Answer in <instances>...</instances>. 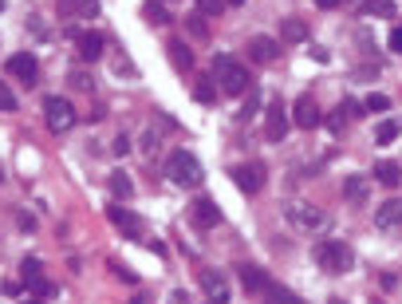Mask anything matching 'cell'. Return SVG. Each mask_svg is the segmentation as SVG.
I'll return each instance as SVG.
<instances>
[{
	"label": "cell",
	"mask_w": 402,
	"mask_h": 304,
	"mask_svg": "<svg viewBox=\"0 0 402 304\" xmlns=\"http://www.w3.org/2000/svg\"><path fill=\"white\" fill-rule=\"evenodd\" d=\"M103 48H107V44H103L99 32H79V56H83L87 63L103 60Z\"/></svg>",
	"instance_id": "obj_14"
},
{
	"label": "cell",
	"mask_w": 402,
	"mask_h": 304,
	"mask_svg": "<svg viewBox=\"0 0 402 304\" xmlns=\"http://www.w3.org/2000/svg\"><path fill=\"white\" fill-rule=\"evenodd\" d=\"M32 293H36V296H51V293H56V284H48L40 277V281H32Z\"/></svg>",
	"instance_id": "obj_35"
},
{
	"label": "cell",
	"mask_w": 402,
	"mask_h": 304,
	"mask_svg": "<svg viewBox=\"0 0 402 304\" xmlns=\"http://www.w3.org/2000/svg\"><path fill=\"white\" fill-rule=\"evenodd\" d=\"M107 190H111V198H119V202H127V198H131V194H134V186H131V178H127V174H122V170H115L111 178H107Z\"/></svg>",
	"instance_id": "obj_21"
},
{
	"label": "cell",
	"mask_w": 402,
	"mask_h": 304,
	"mask_svg": "<svg viewBox=\"0 0 402 304\" xmlns=\"http://www.w3.org/2000/svg\"><path fill=\"white\" fill-rule=\"evenodd\" d=\"M387 107H391V99H387V95H367V103H363V111H387Z\"/></svg>",
	"instance_id": "obj_31"
},
{
	"label": "cell",
	"mask_w": 402,
	"mask_h": 304,
	"mask_svg": "<svg viewBox=\"0 0 402 304\" xmlns=\"http://www.w3.org/2000/svg\"><path fill=\"white\" fill-rule=\"evenodd\" d=\"M280 36H284L288 44H308V40H312L308 24H304V20H296V16H288V20L280 24Z\"/></svg>",
	"instance_id": "obj_16"
},
{
	"label": "cell",
	"mask_w": 402,
	"mask_h": 304,
	"mask_svg": "<svg viewBox=\"0 0 402 304\" xmlns=\"http://www.w3.org/2000/svg\"><path fill=\"white\" fill-rule=\"evenodd\" d=\"M343 198L351 205H363L367 202V178H363V174H351V178L343 182Z\"/></svg>",
	"instance_id": "obj_17"
},
{
	"label": "cell",
	"mask_w": 402,
	"mask_h": 304,
	"mask_svg": "<svg viewBox=\"0 0 402 304\" xmlns=\"http://www.w3.org/2000/svg\"><path fill=\"white\" fill-rule=\"evenodd\" d=\"M8 71L24 83V87H32V83H36V75H40V63H36V56H32V51H16V56L8 60Z\"/></svg>",
	"instance_id": "obj_9"
},
{
	"label": "cell",
	"mask_w": 402,
	"mask_h": 304,
	"mask_svg": "<svg viewBox=\"0 0 402 304\" xmlns=\"http://www.w3.org/2000/svg\"><path fill=\"white\" fill-rule=\"evenodd\" d=\"M20 273H24V281H40V277H44V265L40 261H36V257H24V265H20Z\"/></svg>",
	"instance_id": "obj_29"
},
{
	"label": "cell",
	"mask_w": 402,
	"mask_h": 304,
	"mask_svg": "<svg viewBox=\"0 0 402 304\" xmlns=\"http://www.w3.org/2000/svg\"><path fill=\"white\" fill-rule=\"evenodd\" d=\"M67 87H71V91H95V75H91V71H75V68H71L67 71Z\"/></svg>",
	"instance_id": "obj_24"
},
{
	"label": "cell",
	"mask_w": 402,
	"mask_h": 304,
	"mask_svg": "<svg viewBox=\"0 0 402 304\" xmlns=\"http://www.w3.org/2000/svg\"><path fill=\"white\" fill-rule=\"evenodd\" d=\"M233 182L241 186V194H257L264 186V178H268V170H264V163H241L233 166Z\"/></svg>",
	"instance_id": "obj_6"
},
{
	"label": "cell",
	"mask_w": 402,
	"mask_h": 304,
	"mask_svg": "<svg viewBox=\"0 0 402 304\" xmlns=\"http://www.w3.org/2000/svg\"><path fill=\"white\" fill-rule=\"evenodd\" d=\"M402 134V127L394 119H387V122H379V131H375V142H382V146H387V142H394Z\"/></svg>",
	"instance_id": "obj_27"
},
{
	"label": "cell",
	"mask_w": 402,
	"mask_h": 304,
	"mask_svg": "<svg viewBox=\"0 0 402 304\" xmlns=\"http://www.w3.org/2000/svg\"><path fill=\"white\" fill-rule=\"evenodd\" d=\"M284 134H288V111H284L280 99L268 103V127H264V139L268 142H284Z\"/></svg>",
	"instance_id": "obj_10"
},
{
	"label": "cell",
	"mask_w": 402,
	"mask_h": 304,
	"mask_svg": "<svg viewBox=\"0 0 402 304\" xmlns=\"http://www.w3.org/2000/svg\"><path fill=\"white\" fill-rule=\"evenodd\" d=\"M316 265L323 273H351L355 249L347 241H323V245H316Z\"/></svg>",
	"instance_id": "obj_4"
},
{
	"label": "cell",
	"mask_w": 402,
	"mask_h": 304,
	"mask_svg": "<svg viewBox=\"0 0 402 304\" xmlns=\"http://www.w3.org/2000/svg\"><path fill=\"white\" fill-rule=\"evenodd\" d=\"M375 178H379L382 186H398V182H402V166L382 158V163H375Z\"/></svg>",
	"instance_id": "obj_22"
},
{
	"label": "cell",
	"mask_w": 402,
	"mask_h": 304,
	"mask_svg": "<svg viewBox=\"0 0 402 304\" xmlns=\"http://www.w3.org/2000/svg\"><path fill=\"white\" fill-rule=\"evenodd\" d=\"M79 16H83V20L99 16V0H79Z\"/></svg>",
	"instance_id": "obj_34"
},
{
	"label": "cell",
	"mask_w": 402,
	"mask_h": 304,
	"mask_svg": "<svg viewBox=\"0 0 402 304\" xmlns=\"http://www.w3.org/2000/svg\"><path fill=\"white\" fill-rule=\"evenodd\" d=\"M71 4H79V0H63V12H71Z\"/></svg>",
	"instance_id": "obj_39"
},
{
	"label": "cell",
	"mask_w": 402,
	"mask_h": 304,
	"mask_svg": "<svg viewBox=\"0 0 402 304\" xmlns=\"http://www.w3.org/2000/svg\"><path fill=\"white\" fill-rule=\"evenodd\" d=\"M264 304H304L300 296L296 293H288V289H284V284H264Z\"/></svg>",
	"instance_id": "obj_19"
},
{
	"label": "cell",
	"mask_w": 402,
	"mask_h": 304,
	"mask_svg": "<svg viewBox=\"0 0 402 304\" xmlns=\"http://www.w3.org/2000/svg\"><path fill=\"white\" fill-rule=\"evenodd\" d=\"M0 8H4V0H0Z\"/></svg>",
	"instance_id": "obj_42"
},
{
	"label": "cell",
	"mask_w": 402,
	"mask_h": 304,
	"mask_svg": "<svg viewBox=\"0 0 402 304\" xmlns=\"http://www.w3.org/2000/svg\"><path fill=\"white\" fill-rule=\"evenodd\" d=\"M359 8L367 12V16H382V20H391L394 12H398V4H394V0H359Z\"/></svg>",
	"instance_id": "obj_20"
},
{
	"label": "cell",
	"mask_w": 402,
	"mask_h": 304,
	"mask_svg": "<svg viewBox=\"0 0 402 304\" xmlns=\"http://www.w3.org/2000/svg\"><path fill=\"white\" fill-rule=\"evenodd\" d=\"M0 111H16V95H12L4 83H0Z\"/></svg>",
	"instance_id": "obj_33"
},
{
	"label": "cell",
	"mask_w": 402,
	"mask_h": 304,
	"mask_svg": "<svg viewBox=\"0 0 402 304\" xmlns=\"http://www.w3.org/2000/svg\"><path fill=\"white\" fill-rule=\"evenodd\" d=\"M245 51H249V60H257V63H276L280 60V44L268 40V36H252V40L245 44Z\"/></svg>",
	"instance_id": "obj_11"
},
{
	"label": "cell",
	"mask_w": 402,
	"mask_h": 304,
	"mask_svg": "<svg viewBox=\"0 0 402 304\" xmlns=\"http://www.w3.org/2000/svg\"><path fill=\"white\" fill-rule=\"evenodd\" d=\"M193 225L197 229H213V225H221V210L213 202H197L193 205Z\"/></svg>",
	"instance_id": "obj_15"
},
{
	"label": "cell",
	"mask_w": 402,
	"mask_h": 304,
	"mask_svg": "<svg viewBox=\"0 0 402 304\" xmlns=\"http://www.w3.org/2000/svg\"><path fill=\"white\" fill-rule=\"evenodd\" d=\"M375 225H379L382 234L391 237H402V198H387L375 213Z\"/></svg>",
	"instance_id": "obj_7"
},
{
	"label": "cell",
	"mask_w": 402,
	"mask_h": 304,
	"mask_svg": "<svg viewBox=\"0 0 402 304\" xmlns=\"http://www.w3.org/2000/svg\"><path fill=\"white\" fill-rule=\"evenodd\" d=\"M0 182H4V170H0Z\"/></svg>",
	"instance_id": "obj_41"
},
{
	"label": "cell",
	"mask_w": 402,
	"mask_h": 304,
	"mask_svg": "<svg viewBox=\"0 0 402 304\" xmlns=\"http://www.w3.org/2000/svg\"><path fill=\"white\" fill-rule=\"evenodd\" d=\"M186 28H190L193 40H201V44L209 40V24H205V16H201V12H193L190 20H186Z\"/></svg>",
	"instance_id": "obj_26"
},
{
	"label": "cell",
	"mask_w": 402,
	"mask_h": 304,
	"mask_svg": "<svg viewBox=\"0 0 402 304\" xmlns=\"http://www.w3.org/2000/svg\"><path fill=\"white\" fill-rule=\"evenodd\" d=\"M170 60H174V68H178V71H190L193 68V51L186 48L181 40H170Z\"/></svg>",
	"instance_id": "obj_23"
},
{
	"label": "cell",
	"mask_w": 402,
	"mask_h": 304,
	"mask_svg": "<svg viewBox=\"0 0 402 304\" xmlns=\"http://www.w3.org/2000/svg\"><path fill=\"white\" fill-rule=\"evenodd\" d=\"M292 122H296V127H304V131H316V127L323 122L320 103H316L312 95H300V99L292 103Z\"/></svg>",
	"instance_id": "obj_8"
},
{
	"label": "cell",
	"mask_w": 402,
	"mask_h": 304,
	"mask_svg": "<svg viewBox=\"0 0 402 304\" xmlns=\"http://www.w3.org/2000/svg\"><path fill=\"white\" fill-rule=\"evenodd\" d=\"M241 277H245V289H249V293H261L264 284H268V277H264L257 265H241Z\"/></svg>",
	"instance_id": "obj_25"
},
{
	"label": "cell",
	"mask_w": 402,
	"mask_h": 304,
	"mask_svg": "<svg viewBox=\"0 0 402 304\" xmlns=\"http://www.w3.org/2000/svg\"><path fill=\"white\" fill-rule=\"evenodd\" d=\"M193 103H201V107H213V103H217V83H213L209 75H201V80L193 83Z\"/></svg>",
	"instance_id": "obj_18"
},
{
	"label": "cell",
	"mask_w": 402,
	"mask_h": 304,
	"mask_svg": "<svg viewBox=\"0 0 402 304\" xmlns=\"http://www.w3.org/2000/svg\"><path fill=\"white\" fill-rule=\"evenodd\" d=\"M107 269H111V273H119L127 284H138V277H134V273H131V269H127L122 261H107Z\"/></svg>",
	"instance_id": "obj_32"
},
{
	"label": "cell",
	"mask_w": 402,
	"mask_h": 304,
	"mask_svg": "<svg viewBox=\"0 0 402 304\" xmlns=\"http://www.w3.org/2000/svg\"><path fill=\"white\" fill-rule=\"evenodd\" d=\"M107 222H111V225H119L122 234H131V237L142 229V222L134 217L131 210H122V205H107Z\"/></svg>",
	"instance_id": "obj_13"
},
{
	"label": "cell",
	"mask_w": 402,
	"mask_h": 304,
	"mask_svg": "<svg viewBox=\"0 0 402 304\" xmlns=\"http://www.w3.org/2000/svg\"><path fill=\"white\" fill-rule=\"evenodd\" d=\"M146 20H154V24H170V8H166L162 0H146Z\"/></svg>",
	"instance_id": "obj_28"
},
{
	"label": "cell",
	"mask_w": 402,
	"mask_h": 304,
	"mask_svg": "<svg viewBox=\"0 0 402 304\" xmlns=\"http://www.w3.org/2000/svg\"><path fill=\"white\" fill-rule=\"evenodd\" d=\"M44 122H48L56 134H63L71 122H75V107H71L63 95H48V99H44Z\"/></svg>",
	"instance_id": "obj_5"
},
{
	"label": "cell",
	"mask_w": 402,
	"mask_h": 304,
	"mask_svg": "<svg viewBox=\"0 0 402 304\" xmlns=\"http://www.w3.org/2000/svg\"><path fill=\"white\" fill-rule=\"evenodd\" d=\"M213 68H217V87H221V91H229V95H249L252 91V75L241 63H233V56H217Z\"/></svg>",
	"instance_id": "obj_3"
},
{
	"label": "cell",
	"mask_w": 402,
	"mask_h": 304,
	"mask_svg": "<svg viewBox=\"0 0 402 304\" xmlns=\"http://www.w3.org/2000/svg\"><path fill=\"white\" fill-rule=\"evenodd\" d=\"M284 222H288L292 229H300V234H320V229H328L332 217L312 202H288L284 205Z\"/></svg>",
	"instance_id": "obj_1"
},
{
	"label": "cell",
	"mask_w": 402,
	"mask_h": 304,
	"mask_svg": "<svg viewBox=\"0 0 402 304\" xmlns=\"http://www.w3.org/2000/svg\"><path fill=\"white\" fill-rule=\"evenodd\" d=\"M225 8H229L225 0H197V12H201V16H221Z\"/></svg>",
	"instance_id": "obj_30"
},
{
	"label": "cell",
	"mask_w": 402,
	"mask_h": 304,
	"mask_svg": "<svg viewBox=\"0 0 402 304\" xmlns=\"http://www.w3.org/2000/svg\"><path fill=\"white\" fill-rule=\"evenodd\" d=\"M166 174H170L174 186H201V178H205V170H201L197 154L193 151H170V158H166Z\"/></svg>",
	"instance_id": "obj_2"
},
{
	"label": "cell",
	"mask_w": 402,
	"mask_h": 304,
	"mask_svg": "<svg viewBox=\"0 0 402 304\" xmlns=\"http://www.w3.org/2000/svg\"><path fill=\"white\" fill-rule=\"evenodd\" d=\"M115 154H119V158H127V154H131V139H127V134H119V139H115Z\"/></svg>",
	"instance_id": "obj_36"
},
{
	"label": "cell",
	"mask_w": 402,
	"mask_h": 304,
	"mask_svg": "<svg viewBox=\"0 0 402 304\" xmlns=\"http://www.w3.org/2000/svg\"><path fill=\"white\" fill-rule=\"evenodd\" d=\"M316 4H320V8H339L343 0H316Z\"/></svg>",
	"instance_id": "obj_38"
},
{
	"label": "cell",
	"mask_w": 402,
	"mask_h": 304,
	"mask_svg": "<svg viewBox=\"0 0 402 304\" xmlns=\"http://www.w3.org/2000/svg\"><path fill=\"white\" fill-rule=\"evenodd\" d=\"M391 51H402V28L391 32Z\"/></svg>",
	"instance_id": "obj_37"
},
{
	"label": "cell",
	"mask_w": 402,
	"mask_h": 304,
	"mask_svg": "<svg viewBox=\"0 0 402 304\" xmlns=\"http://www.w3.org/2000/svg\"><path fill=\"white\" fill-rule=\"evenodd\" d=\"M225 4H233V8H241V4H245V0H225Z\"/></svg>",
	"instance_id": "obj_40"
},
{
	"label": "cell",
	"mask_w": 402,
	"mask_h": 304,
	"mask_svg": "<svg viewBox=\"0 0 402 304\" xmlns=\"http://www.w3.org/2000/svg\"><path fill=\"white\" fill-rule=\"evenodd\" d=\"M201 293L209 296V304H225L229 300V284H225V277L217 269H205L201 273Z\"/></svg>",
	"instance_id": "obj_12"
}]
</instances>
